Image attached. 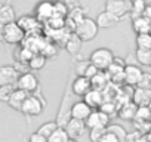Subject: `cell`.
<instances>
[{
	"instance_id": "17",
	"label": "cell",
	"mask_w": 151,
	"mask_h": 142,
	"mask_svg": "<svg viewBox=\"0 0 151 142\" xmlns=\"http://www.w3.org/2000/svg\"><path fill=\"white\" fill-rule=\"evenodd\" d=\"M12 22H17V12H15L14 6L11 3L2 5L0 6V24L8 25Z\"/></svg>"
},
{
	"instance_id": "1",
	"label": "cell",
	"mask_w": 151,
	"mask_h": 142,
	"mask_svg": "<svg viewBox=\"0 0 151 142\" xmlns=\"http://www.w3.org/2000/svg\"><path fill=\"white\" fill-rule=\"evenodd\" d=\"M71 82L68 83V86H67V89L64 92V96H62V101H61V105H59V110H58V114H56V118H55L58 127H62V129H65V126L71 120V107L74 104V102H71V96L73 95H70Z\"/></svg>"
},
{
	"instance_id": "39",
	"label": "cell",
	"mask_w": 151,
	"mask_h": 142,
	"mask_svg": "<svg viewBox=\"0 0 151 142\" xmlns=\"http://www.w3.org/2000/svg\"><path fill=\"white\" fill-rule=\"evenodd\" d=\"M89 64H91L89 59H88V61H80V62H77V64H76V68H74V73L77 74V76H85V71H86V68H88Z\"/></svg>"
},
{
	"instance_id": "26",
	"label": "cell",
	"mask_w": 151,
	"mask_h": 142,
	"mask_svg": "<svg viewBox=\"0 0 151 142\" xmlns=\"http://www.w3.org/2000/svg\"><path fill=\"white\" fill-rule=\"evenodd\" d=\"M46 59L47 58L43 53H34L33 58L28 61V68L31 71H39V70H42L46 65Z\"/></svg>"
},
{
	"instance_id": "45",
	"label": "cell",
	"mask_w": 151,
	"mask_h": 142,
	"mask_svg": "<svg viewBox=\"0 0 151 142\" xmlns=\"http://www.w3.org/2000/svg\"><path fill=\"white\" fill-rule=\"evenodd\" d=\"M56 2H59V3H64V5H70V3H74L76 0H56Z\"/></svg>"
},
{
	"instance_id": "3",
	"label": "cell",
	"mask_w": 151,
	"mask_h": 142,
	"mask_svg": "<svg viewBox=\"0 0 151 142\" xmlns=\"http://www.w3.org/2000/svg\"><path fill=\"white\" fill-rule=\"evenodd\" d=\"M113 61H114V53L107 47H98L89 56V62L95 65L99 71H107L108 67L113 64Z\"/></svg>"
},
{
	"instance_id": "41",
	"label": "cell",
	"mask_w": 151,
	"mask_h": 142,
	"mask_svg": "<svg viewBox=\"0 0 151 142\" xmlns=\"http://www.w3.org/2000/svg\"><path fill=\"white\" fill-rule=\"evenodd\" d=\"M142 136H144V135H142L141 132H138V130H133V132L127 133V136H126V142H138V141H139Z\"/></svg>"
},
{
	"instance_id": "18",
	"label": "cell",
	"mask_w": 151,
	"mask_h": 142,
	"mask_svg": "<svg viewBox=\"0 0 151 142\" xmlns=\"http://www.w3.org/2000/svg\"><path fill=\"white\" fill-rule=\"evenodd\" d=\"M95 21H96L98 28H113V27H116V25L120 22V19H119L117 16H114V15L105 12V11H102V12L96 16Z\"/></svg>"
},
{
	"instance_id": "12",
	"label": "cell",
	"mask_w": 151,
	"mask_h": 142,
	"mask_svg": "<svg viewBox=\"0 0 151 142\" xmlns=\"http://www.w3.org/2000/svg\"><path fill=\"white\" fill-rule=\"evenodd\" d=\"M142 73L144 71L138 67V65H133V64H127L124 71H123V76H124V85L127 86H136L142 77Z\"/></svg>"
},
{
	"instance_id": "37",
	"label": "cell",
	"mask_w": 151,
	"mask_h": 142,
	"mask_svg": "<svg viewBox=\"0 0 151 142\" xmlns=\"http://www.w3.org/2000/svg\"><path fill=\"white\" fill-rule=\"evenodd\" d=\"M105 133H107V127H95L89 130V138L92 142H99Z\"/></svg>"
},
{
	"instance_id": "15",
	"label": "cell",
	"mask_w": 151,
	"mask_h": 142,
	"mask_svg": "<svg viewBox=\"0 0 151 142\" xmlns=\"http://www.w3.org/2000/svg\"><path fill=\"white\" fill-rule=\"evenodd\" d=\"M83 101H85L92 110H99L105 99H104V93H102L101 90L92 89L91 92H88V93L83 96Z\"/></svg>"
},
{
	"instance_id": "48",
	"label": "cell",
	"mask_w": 151,
	"mask_h": 142,
	"mask_svg": "<svg viewBox=\"0 0 151 142\" xmlns=\"http://www.w3.org/2000/svg\"><path fill=\"white\" fill-rule=\"evenodd\" d=\"M145 136H147V139H148V141L151 142V130H150V132H148V133H147Z\"/></svg>"
},
{
	"instance_id": "29",
	"label": "cell",
	"mask_w": 151,
	"mask_h": 142,
	"mask_svg": "<svg viewBox=\"0 0 151 142\" xmlns=\"http://www.w3.org/2000/svg\"><path fill=\"white\" fill-rule=\"evenodd\" d=\"M107 132L113 133V135L119 139V142H126L127 132H126V130H124V127H122L120 124H110V126L107 127Z\"/></svg>"
},
{
	"instance_id": "14",
	"label": "cell",
	"mask_w": 151,
	"mask_h": 142,
	"mask_svg": "<svg viewBox=\"0 0 151 142\" xmlns=\"http://www.w3.org/2000/svg\"><path fill=\"white\" fill-rule=\"evenodd\" d=\"M86 129H88V127H86L85 121L76 120V118H71V120L68 121V124L65 126V130H67L70 139H77V138L83 136L85 132H86Z\"/></svg>"
},
{
	"instance_id": "35",
	"label": "cell",
	"mask_w": 151,
	"mask_h": 142,
	"mask_svg": "<svg viewBox=\"0 0 151 142\" xmlns=\"http://www.w3.org/2000/svg\"><path fill=\"white\" fill-rule=\"evenodd\" d=\"M135 118L139 120V123H148L151 120V110H150V107H138Z\"/></svg>"
},
{
	"instance_id": "27",
	"label": "cell",
	"mask_w": 151,
	"mask_h": 142,
	"mask_svg": "<svg viewBox=\"0 0 151 142\" xmlns=\"http://www.w3.org/2000/svg\"><path fill=\"white\" fill-rule=\"evenodd\" d=\"M145 8H147V0H132V9H130L132 19H136V18L142 16Z\"/></svg>"
},
{
	"instance_id": "9",
	"label": "cell",
	"mask_w": 151,
	"mask_h": 142,
	"mask_svg": "<svg viewBox=\"0 0 151 142\" xmlns=\"http://www.w3.org/2000/svg\"><path fill=\"white\" fill-rule=\"evenodd\" d=\"M34 16L39 22H47L53 16V3L49 0H42L34 8Z\"/></svg>"
},
{
	"instance_id": "34",
	"label": "cell",
	"mask_w": 151,
	"mask_h": 142,
	"mask_svg": "<svg viewBox=\"0 0 151 142\" xmlns=\"http://www.w3.org/2000/svg\"><path fill=\"white\" fill-rule=\"evenodd\" d=\"M15 90H17V86H14V85L0 86V102H9V99Z\"/></svg>"
},
{
	"instance_id": "22",
	"label": "cell",
	"mask_w": 151,
	"mask_h": 142,
	"mask_svg": "<svg viewBox=\"0 0 151 142\" xmlns=\"http://www.w3.org/2000/svg\"><path fill=\"white\" fill-rule=\"evenodd\" d=\"M30 95L27 93V92H24V90H21V89H18L17 87V90L12 93V96H11V99H9V107L11 108H14V110H17V111H21V108H22V105H24V102H25V99L28 98Z\"/></svg>"
},
{
	"instance_id": "38",
	"label": "cell",
	"mask_w": 151,
	"mask_h": 142,
	"mask_svg": "<svg viewBox=\"0 0 151 142\" xmlns=\"http://www.w3.org/2000/svg\"><path fill=\"white\" fill-rule=\"evenodd\" d=\"M136 87L151 90V73H142V77H141L139 83L136 85Z\"/></svg>"
},
{
	"instance_id": "49",
	"label": "cell",
	"mask_w": 151,
	"mask_h": 142,
	"mask_svg": "<svg viewBox=\"0 0 151 142\" xmlns=\"http://www.w3.org/2000/svg\"><path fill=\"white\" fill-rule=\"evenodd\" d=\"M68 142H79V141H77V139H70Z\"/></svg>"
},
{
	"instance_id": "24",
	"label": "cell",
	"mask_w": 151,
	"mask_h": 142,
	"mask_svg": "<svg viewBox=\"0 0 151 142\" xmlns=\"http://www.w3.org/2000/svg\"><path fill=\"white\" fill-rule=\"evenodd\" d=\"M126 65H127V64L123 61V58L114 56V61H113V64L108 67L107 73L110 74V77H113V76H117V74H122L123 71H124V68H126Z\"/></svg>"
},
{
	"instance_id": "36",
	"label": "cell",
	"mask_w": 151,
	"mask_h": 142,
	"mask_svg": "<svg viewBox=\"0 0 151 142\" xmlns=\"http://www.w3.org/2000/svg\"><path fill=\"white\" fill-rule=\"evenodd\" d=\"M99 111H102L104 114H107V115H113V114H116L117 111H119V107L116 105V102L114 101H104V104L101 105V108H99Z\"/></svg>"
},
{
	"instance_id": "51",
	"label": "cell",
	"mask_w": 151,
	"mask_h": 142,
	"mask_svg": "<svg viewBox=\"0 0 151 142\" xmlns=\"http://www.w3.org/2000/svg\"><path fill=\"white\" fill-rule=\"evenodd\" d=\"M150 34H151V31H150Z\"/></svg>"
},
{
	"instance_id": "7",
	"label": "cell",
	"mask_w": 151,
	"mask_h": 142,
	"mask_svg": "<svg viewBox=\"0 0 151 142\" xmlns=\"http://www.w3.org/2000/svg\"><path fill=\"white\" fill-rule=\"evenodd\" d=\"M17 87L27 92L28 95H34L39 89H40V85H39V79L33 74V73H24L19 76L18 79V83H17Z\"/></svg>"
},
{
	"instance_id": "32",
	"label": "cell",
	"mask_w": 151,
	"mask_h": 142,
	"mask_svg": "<svg viewBox=\"0 0 151 142\" xmlns=\"http://www.w3.org/2000/svg\"><path fill=\"white\" fill-rule=\"evenodd\" d=\"M136 61L141 65L151 67V49L150 50H141V49H138L136 50Z\"/></svg>"
},
{
	"instance_id": "8",
	"label": "cell",
	"mask_w": 151,
	"mask_h": 142,
	"mask_svg": "<svg viewBox=\"0 0 151 142\" xmlns=\"http://www.w3.org/2000/svg\"><path fill=\"white\" fill-rule=\"evenodd\" d=\"M19 76L21 74L14 65H2L0 67V86H9V85L17 86Z\"/></svg>"
},
{
	"instance_id": "28",
	"label": "cell",
	"mask_w": 151,
	"mask_h": 142,
	"mask_svg": "<svg viewBox=\"0 0 151 142\" xmlns=\"http://www.w3.org/2000/svg\"><path fill=\"white\" fill-rule=\"evenodd\" d=\"M56 129H58V124H56L55 120H53V121H46V123H43V124L37 129V133H40L42 136H45L46 139H49V138L56 132Z\"/></svg>"
},
{
	"instance_id": "16",
	"label": "cell",
	"mask_w": 151,
	"mask_h": 142,
	"mask_svg": "<svg viewBox=\"0 0 151 142\" xmlns=\"http://www.w3.org/2000/svg\"><path fill=\"white\" fill-rule=\"evenodd\" d=\"M17 24L24 30V33L25 34H28V33H34L37 28H39V25H40V22L36 19V16H33V15H22L21 18H18L17 19Z\"/></svg>"
},
{
	"instance_id": "4",
	"label": "cell",
	"mask_w": 151,
	"mask_h": 142,
	"mask_svg": "<svg viewBox=\"0 0 151 142\" xmlns=\"http://www.w3.org/2000/svg\"><path fill=\"white\" fill-rule=\"evenodd\" d=\"M45 107H46V101L40 95H30L25 99V102L21 108V113L27 117H36L43 113Z\"/></svg>"
},
{
	"instance_id": "46",
	"label": "cell",
	"mask_w": 151,
	"mask_h": 142,
	"mask_svg": "<svg viewBox=\"0 0 151 142\" xmlns=\"http://www.w3.org/2000/svg\"><path fill=\"white\" fill-rule=\"evenodd\" d=\"M3 27H5V25L0 24V42H3Z\"/></svg>"
},
{
	"instance_id": "6",
	"label": "cell",
	"mask_w": 151,
	"mask_h": 142,
	"mask_svg": "<svg viewBox=\"0 0 151 142\" xmlns=\"http://www.w3.org/2000/svg\"><path fill=\"white\" fill-rule=\"evenodd\" d=\"M25 37L27 34L17 22H12L3 27V42L8 44H19Z\"/></svg>"
},
{
	"instance_id": "33",
	"label": "cell",
	"mask_w": 151,
	"mask_h": 142,
	"mask_svg": "<svg viewBox=\"0 0 151 142\" xmlns=\"http://www.w3.org/2000/svg\"><path fill=\"white\" fill-rule=\"evenodd\" d=\"M68 141H70V136H68L67 130L62 127H58L56 132L47 139V142H68Z\"/></svg>"
},
{
	"instance_id": "10",
	"label": "cell",
	"mask_w": 151,
	"mask_h": 142,
	"mask_svg": "<svg viewBox=\"0 0 151 142\" xmlns=\"http://www.w3.org/2000/svg\"><path fill=\"white\" fill-rule=\"evenodd\" d=\"M110 115L104 114L102 111L99 110H93L92 114L88 117V120L85 121L86 127L91 130V129H95V127H108L110 126Z\"/></svg>"
},
{
	"instance_id": "13",
	"label": "cell",
	"mask_w": 151,
	"mask_h": 142,
	"mask_svg": "<svg viewBox=\"0 0 151 142\" xmlns=\"http://www.w3.org/2000/svg\"><path fill=\"white\" fill-rule=\"evenodd\" d=\"M92 111H93V110H92L85 101H77V102H74L73 107H71V118L86 121L88 117L92 114Z\"/></svg>"
},
{
	"instance_id": "44",
	"label": "cell",
	"mask_w": 151,
	"mask_h": 142,
	"mask_svg": "<svg viewBox=\"0 0 151 142\" xmlns=\"http://www.w3.org/2000/svg\"><path fill=\"white\" fill-rule=\"evenodd\" d=\"M144 16L151 21V5H147V8H145V11H144Z\"/></svg>"
},
{
	"instance_id": "19",
	"label": "cell",
	"mask_w": 151,
	"mask_h": 142,
	"mask_svg": "<svg viewBox=\"0 0 151 142\" xmlns=\"http://www.w3.org/2000/svg\"><path fill=\"white\" fill-rule=\"evenodd\" d=\"M132 102H133L136 107H148L150 102H151V90H145V89L136 87V89L133 90Z\"/></svg>"
},
{
	"instance_id": "21",
	"label": "cell",
	"mask_w": 151,
	"mask_h": 142,
	"mask_svg": "<svg viewBox=\"0 0 151 142\" xmlns=\"http://www.w3.org/2000/svg\"><path fill=\"white\" fill-rule=\"evenodd\" d=\"M91 82H92V89H96V90H101V92H104L107 89V86L111 83L110 74L107 71H99Z\"/></svg>"
},
{
	"instance_id": "5",
	"label": "cell",
	"mask_w": 151,
	"mask_h": 142,
	"mask_svg": "<svg viewBox=\"0 0 151 142\" xmlns=\"http://www.w3.org/2000/svg\"><path fill=\"white\" fill-rule=\"evenodd\" d=\"M132 2H124V0H107L104 11L117 16L119 19L124 18L126 15H130Z\"/></svg>"
},
{
	"instance_id": "11",
	"label": "cell",
	"mask_w": 151,
	"mask_h": 142,
	"mask_svg": "<svg viewBox=\"0 0 151 142\" xmlns=\"http://www.w3.org/2000/svg\"><path fill=\"white\" fill-rule=\"evenodd\" d=\"M91 90H92V82L85 76H77L71 82V92L76 96H85Z\"/></svg>"
},
{
	"instance_id": "23",
	"label": "cell",
	"mask_w": 151,
	"mask_h": 142,
	"mask_svg": "<svg viewBox=\"0 0 151 142\" xmlns=\"http://www.w3.org/2000/svg\"><path fill=\"white\" fill-rule=\"evenodd\" d=\"M132 28L136 34H147L151 31V21L142 15L136 19H132Z\"/></svg>"
},
{
	"instance_id": "25",
	"label": "cell",
	"mask_w": 151,
	"mask_h": 142,
	"mask_svg": "<svg viewBox=\"0 0 151 142\" xmlns=\"http://www.w3.org/2000/svg\"><path fill=\"white\" fill-rule=\"evenodd\" d=\"M82 40L76 36L74 33L70 36V39L67 40V43H65V49L71 53V55H76L77 52H80V49H82Z\"/></svg>"
},
{
	"instance_id": "30",
	"label": "cell",
	"mask_w": 151,
	"mask_h": 142,
	"mask_svg": "<svg viewBox=\"0 0 151 142\" xmlns=\"http://www.w3.org/2000/svg\"><path fill=\"white\" fill-rule=\"evenodd\" d=\"M136 47L141 50H150L151 49V34H136Z\"/></svg>"
},
{
	"instance_id": "50",
	"label": "cell",
	"mask_w": 151,
	"mask_h": 142,
	"mask_svg": "<svg viewBox=\"0 0 151 142\" xmlns=\"http://www.w3.org/2000/svg\"><path fill=\"white\" fill-rule=\"evenodd\" d=\"M124 2H132V0H124Z\"/></svg>"
},
{
	"instance_id": "20",
	"label": "cell",
	"mask_w": 151,
	"mask_h": 142,
	"mask_svg": "<svg viewBox=\"0 0 151 142\" xmlns=\"http://www.w3.org/2000/svg\"><path fill=\"white\" fill-rule=\"evenodd\" d=\"M136 111H138V107L133 104V102H126L123 104L119 111H117V115L122 118V120H129V121H133L135 117H136Z\"/></svg>"
},
{
	"instance_id": "42",
	"label": "cell",
	"mask_w": 151,
	"mask_h": 142,
	"mask_svg": "<svg viewBox=\"0 0 151 142\" xmlns=\"http://www.w3.org/2000/svg\"><path fill=\"white\" fill-rule=\"evenodd\" d=\"M28 142H47V139H46L45 136H42L40 133L34 132V133H31V135H30Z\"/></svg>"
},
{
	"instance_id": "2",
	"label": "cell",
	"mask_w": 151,
	"mask_h": 142,
	"mask_svg": "<svg viewBox=\"0 0 151 142\" xmlns=\"http://www.w3.org/2000/svg\"><path fill=\"white\" fill-rule=\"evenodd\" d=\"M98 31H99V28L96 25V21L92 19V18L85 16L77 25H76L74 34L77 36L82 42H91L98 36Z\"/></svg>"
},
{
	"instance_id": "43",
	"label": "cell",
	"mask_w": 151,
	"mask_h": 142,
	"mask_svg": "<svg viewBox=\"0 0 151 142\" xmlns=\"http://www.w3.org/2000/svg\"><path fill=\"white\" fill-rule=\"evenodd\" d=\"M99 142H119V139L113 135V133H110V132H107L105 135H104V138L99 141Z\"/></svg>"
},
{
	"instance_id": "47",
	"label": "cell",
	"mask_w": 151,
	"mask_h": 142,
	"mask_svg": "<svg viewBox=\"0 0 151 142\" xmlns=\"http://www.w3.org/2000/svg\"><path fill=\"white\" fill-rule=\"evenodd\" d=\"M138 142H150V141H148V139H147V136L144 135V136H142V138H141V139H139Z\"/></svg>"
},
{
	"instance_id": "40",
	"label": "cell",
	"mask_w": 151,
	"mask_h": 142,
	"mask_svg": "<svg viewBox=\"0 0 151 142\" xmlns=\"http://www.w3.org/2000/svg\"><path fill=\"white\" fill-rule=\"evenodd\" d=\"M98 73H99V70H98L95 65L89 64V65H88V68H86V71H85V77H86V79H89V80H92Z\"/></svg>"
},
{
	"instance_id": "31",
	"label": "cell",
	"mask_w": 151,
	"mask_h": 142,
	"mask_svg": "<svg viewBox=\"0 0 151 142\" xmlns=\"http://www.w3.org/2000/svg\"><path fill=\"white\" fill-rule=\"evenodd\" d=\"M70 14V9H68V5H64V3H59V2H55L53 3V16L55 18H67Z\"/></svg>"
}]
</instances>
